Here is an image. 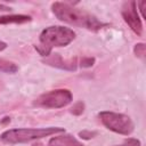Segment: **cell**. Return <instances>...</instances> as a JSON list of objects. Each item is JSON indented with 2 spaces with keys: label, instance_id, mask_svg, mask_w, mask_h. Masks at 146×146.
<instances>
[{
  "label": "cell",
  "instance_id": "5b68a950",
  "mask_svg": "<svg viewBox=\"0 0 146 146\" xmlns=\"http://www.w3.org/2000/svg\"><path fill=\"white\" fill-rule=\"evenodd\" d=\"M72 102V94L67 89H56L39 96L34 105L43 108H60Z\"/></svg>",
  "mask_w": 146,
  "mask_h": 146
},
{
  "label": "cell",
  "instance_id": "52a82bcc",
  "mask_svg": "<svg viewBox=\"0 0 146 146\" xmlns=\"http://www.w3.org/2000/svg\"><path fill=\"white\" fill-rule=\"evenodd\" d=\"M44 63H47V64H49V65H51V66L62 68V70L74 71V70L76 68V62H75V59H67V60H64L59 54H55V55H52V56H49L47 59H44Z\"/></svg>",
  "mask_w": 146,
  "mask_h": 146
},
{
  "label": "cell",
  "instance_id": "8992f818",
  "mask_svg": "<svg viewBox=\"0 0 146 146\" xmlns=\"http://www.w3.org/2000/svg\"><path fill=\"white\" fill-rule=\"evenodd\" d=\"M122 16L125 21V23L130 26V29L137 34L141 35L143 33V24L139 18V15L137 13V3L136 1H129L124 2L122 7Z\"/></svg>",
  "mask_w": 146,
  "mask_h": 146
},
{
  "label": "cell",
  "instance_id": "9a60e30c",
  "mask_svg": "<svg viewBox=\"0 0 146 146\" xmlns=\"http://www.w3.org/2000/svg\"><path fill=\"white\" fill-rule=\"evenodd\" d=\"M79 136H80L81 138H83V139H90V138H92L94 136H96V132H95V131H87V130H84V131L79 132Z\"/></svg>",
  "mask_w": 146,
  "mask_h": 146
},
{
  "label": "cell",
  "instance_id": "ba28073f",
  "mask_svg": "<svg viewBox=\"0 0 146 146\" xmlns=\"http://www.w3.org/2000/svg\"><path fill=\"white\" fill-rule=\"evenodd\" d=\"M49 146H83L78 139H75L71 135H63L54 137L49 140Z\"/></svg>",
  "mask_w": 146,
  "mask_h": 146
},
{
  "label": "cell",
  "instance_id": "7c38bea8",
  "mask_svg": "<svg viewBox=\"0 0 146 146\" xmlns=\"http://www.w3.org/2000/svg\"><path fill=\"white\" fill-rule=\"evenodd\" d=\"M117 146H140V141L136 138H128L121 145H117Z\"/></svg>",
  "mask_w": 146,
  "mask_h": 146
},
{
  "label": "cell",
  "instance_id": "6da1fadb",
  "mask_svg": "<svg viewBox=\"0 0 146 146\" xmlns=\"http://www.w3.org/2000/svg\"><path fill=\"white\" fill-rule=\"evenodd\" d=\"M51 9L59 21L74 26L84 27L90 31H98L106 25L98 21L97 17H95L94 15L81 9L74 8L65 2H54L51 5Z\"/></svg>",
  "mask_w": 146,
  "mask_h": 146
},
{
  "label": "cell",
  "instance_id": "4fadbf2b",
  "mask_svg": "<svg viewBox=\"0 0 146 146\" xmlns=\"http://www.w3.org/2000/svg\"><path fill=\"white\" fill-rule=\"evenodd\" d=\"M94 63H95V59L91 57H86V58L81 59V66L82 67H90L94 65Z\"/></svg>",
  "mask_w": 146,
  "mask_h": 146
},
{
  "label": "cell",
  "instance_id": "8fae6325",
  "mask_svg": "<svg viewBox=\"0 0 146 146\" xmlns=\"http://www.w3.org/2000/svg\"><path fill=\"white\" fill-rule=\"evenodd\" d=\"M133 51H135V55L139 58H145V54H146V47L144 43H137L133 48Z\"/></svg>",
  "mask_w": 146,
  "mask_h": 146
},
{
  "label": "cell",
  "instance_id": "2e32d148",
  "mask_svg": "<svg viewBox=\"0 0 146 146\" xmlns=\"http://www.w3.org/2000/svg\"><path fill=\"white\" fill-rule=\"evenodd\" d=\"M0 10H2V11H6V10H10V7H8V6H5V5H0Z\"/></svg>",
  "mask_w": 146,
  "mask_h": 146
},
{
  "label": "cell",
  "instance_id": "7a4b0ae2",
  "mask_svg": "<svg viewBox=\"0 0 146 146\" xmlns=\"http://www.w3.org/2000/svg\"><path fill=\"white\" fill-rule=\"evenodd\" d=\"M75 38L73 30L64 26H49L40 34V44L35 49L42 56H49L54 47H65L71 43Z\"/></svg>",
  "mask_w": 146,
  "mask_h": 146
},
{
  "label": "cell",
  "instance_id": "3957f363",
  "mask_svg": "<svg viewBox=\"0 0 146 146\" xmlns=\"http://www.w3.org/2000/svg\"><path fill=\"white\" fill-rule=\"evenodd\" d=\"M59 132H64V128L50 127V128H40V129H30V128L10 129L2 132L0 135V139L7 144H21Z\"/></svg>",
  "mask_w": 146,
  "mask_h": 146
},
{
  "label": "cell",
  "instance_id": "9c48e42d",
  "mask_svg": "<svg viewBox=\"0 0 146 146\" xmlns=\"http://www.w3.org/2000/svg\"><path fill=\"white\" fill-rule=\"evenodd\" d=\"M31 17L26 15H8V16H0V24H13V23H26L30 22Z\"/></svg>",
  "mask_w": 146,
  "mask_h": 146
},
{
  "label": "cell",
  "instance_id": "5bb4252c",
  "mask_svg": "<svg viewBox=\"0 0 146 146\" xmlns=\"http://www.w3.org/2000/svg\"><path fill=\"white\" fill-rule=\"evenodd\" d=\"M71 112L73 113V114H76V115H79V114H81L82 112H83V104L80 102V103H76L73 107H72V110H71Z\"/></svg>",
  "mask_w": 146,
  "mask_h": 146
},
{
  "label": "cell",
  "instance_id": "e0dca14e",
  "mask_svg": "<svg viewBox=\"0 0 146 146\" xmlns=\"http://www.w3.org/2000/svg\"><path fill=\"white\" fill-rule=\"evenodd\" d=\"M6 47H7V44H6L5 42H2V41H0V51H2L3 49H6Z\"/></svg>",
  "mask_w": 146,
  "mask_h": 146
},
{
  "label": "cell",
  "instance_id": "30bf717a",
  "mask_svg": "<svg viewBox=\"0 0 146 146\" xmlns=\"http://www.w3.org/2000/svg\"><path fill=\"white\" fill-rule=\"evenodd\" d=\"M17 71V66L8 60L0 59V72H6V73H15Z\"/></svg>",
  "mask_w": 146,
  "mask_h": 146
},
{
  "label": "cell",
  "instance_id": "277c9868",
  "mask_svg": "<svg viewBox=\"0 0 146 146\" xmlns=\"http://www.w3.org/2000/svg\"><path fill=\"white\" fill-rule=\"evenodd\" d=\"M99 117L102 123L110 130L120 135H130L133 131V122L128 115L114 112H100Z\"/></svg>",
  "mask_w": 146,
  "mask_h": 146
}]
</instances>
